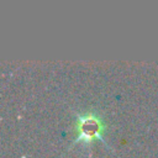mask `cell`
I'll return each instance as SVG.
<instances>
[{"label":"cell","mask_w":158,"mask_h":158,"mask_svg":"<svg viewBox=\"0 0 158 158\" xmlns=\"http://www.w3.org/2000/svg\"><path fill=\"white\" fill-rule=\"evenodd\" d=\"M105 131H106V123L96 112L86 111L83 114H77L74 122L75 139L73 143L90 146L95 141H101L106 146H109L104 139Z\"/></svg>","instance_id":"6da1fadb"}]
</instances>
